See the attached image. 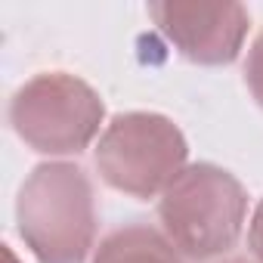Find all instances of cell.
Masks as SVG:
<instances>
[{"instance_id": "1", "label": "cell", "mask_w": 263, "mask_h": 263, "mask_svg": "<svg viewBox=\"0 0 263 263\" xmlns=\"http://www.w3.org/2000/svg\"><path fill=\"white\" fill-rule=\"evenodd\" d=\"M16 226L37 263H84L96 241L93 183L81 164H37L19 189Z\"/></svg>"}, {"instance_id": "2", "label": "cell", "mask_w": 263, "mask_h": 263, "mask_svg": "<svg viewBox=\"0 0 263 263\" xmlns=\"http://www.w3.org/2000/svg\"><path fill=\"white\" fill-rule=\"evenodd\" d=\"M248 192L217 164H189L161 195L158 217L167 241L192 260H211L229 251L245 226Z\"/></svg>"}, {"instance_id": "3", "label": "cell", "mask_w": 263, "mask_h": 263, "mask_svg": "<svg viewBox=\"0 0 263 263\" xmlns=\"http://www.w3.org/2000/svg\"><path fill=\"white\" fill-rule=\"evenodd\" d=\"M189 143L158 111L115 115L96 143V171L115 192L155 198L186 171Z\"/></svg>"}, {"instance_id": "4", "label": "cell", "mask_w": 263, "mask_h": 263, "mask_svg": "<svg viewBox=\"0 0 263 263\" xmlns=\"http://www.w3.org/2000/svg\"><path fill=\"white\" fill-rule=\"evenodd\" d=\"M105 118L102 96L68 71H41L10 99V124L16 137L41 155L84 152Z\"/></svg>"}, {"instance_id": "5", "label": "cell", "mask_w": 263, "mask_h": 263, "mask_svg": "<svg viewBox=\"0 0 263 263\" xmlns=\"http://www.w3.org/2000/svg\"><path fill=\"white\" fill-rule=\"evenodd\" d=\"M149 16L158 31L198 65H229L238 59L251 28V16L241 4H189L161 0L149 4Z\"/></svg>"}, {"instance_id": "6", "label": "cell", "mask_w": 263, "mask_h": 263, "mask_svg": "<svg viewBox=\"0 0 263 263\" xmlns=\"http://www.w3.org/2000/svg\"><path fill=\"white\" fill-rule=\"evenodd\" d=\"M93 263H183V257L158 229L130 223L99 241Z\"/></svg>"}, {"instance_id": "7", "label": "cell", "mask_w": 263, "mask_h": 263, "mask_svg": "<svg viewBox=\"0 0 263 263\" xmlns=\"http://www.w3.org/2000/svg\"><path fill=\"white\" fill-rule=\"evenodd\" d=\"M245 81H248V90L254 93V99L263 105V34H260V37L251 44V50H248Z\"/></svg>"}, {"instance_id": "8", "label": "cell", "mask_w": 263, "mask_h": 263, "mask_svg": "<svg viewBox=\"0 0 263 263\" xmlns=\"http://www.w3.org/2000/svg\"><path fill=\"white\" fill-rule=\"evenodd\" d=\"M248 245L254 251V257L263 263V201L257 204L254 217H251V229H248Z\"/></svg>"}, {"instance_id": "9", "label": "cell", "mask_w": 263, "mask_h": 263, "mask_svg": "<svg viewBox=\"0 0 263 263\" xmlns=\"http://www.w3.org/2000/svg\"><path fill=\"white\" fill-rule=\"evenodd\" d=\"M223 263H251L248 257H229V260H223Z\"/></svg>"}]
</instances>
